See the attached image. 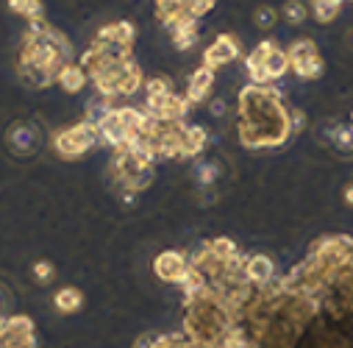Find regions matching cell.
Returning <instances> with one entry per match:
<instances>
[{
	"label": "cell",
	"instance_id": "277c9868",
	"mask_svg": "<svg viewBox=\"0 0 353 348\" xmlns=\"http://www.w3.org/2000/svg\"><path fill=\"white\" fill-rule=\"evenodd\" d=\"M248 75L253 84L264 86L268 81H276V78H284L290 72V56L287 50H281L279 45L273 42H259L250 56H248Z\"/></svg>",
	"mask_w": 353,
	"mask_h": 348
},
{
	"label": "cell",
	"instance_id": "d6a6232c",
	"mask_svg": "<svg viewBox=\"0 0 353 348\" xmlns=\"http://www.w3.org/2000/svg\"><path fill=\"white\" fill-rule=\"evenodd\" d=\"M345 204H347V206H353V184H347V187H345Z\"/></svg>",
	"mask_w": 353,
	"mask_h": 348
},
{
	"label": "cell",
	"instance_id": "30bf717a",
	"mask_svg": "<svg viewBox=\"0 0 353 348\" xmlns=\"http://www.w3.org/2000/svg\"><path fill=\"white\" fill-rule=\"evenodd\" d=\"M234 59H239V42L231 34H220L206 50H203V64L217 70L223 64H231Z\"/></svg>",
	"mask_w": 353,
	"mask_h": 348
},
{
	"label": "cell",
	"instance_id": "7a4b0ae2",
	"mask_svg": "<svg viewBox=\"0 0 353 348\" xmlns=\"http://www.w3.org/2000/svg\"><path fill=\"white\" fill-rule=\"evenodd\" d=\"M72 50L70 42L50 28L42 20H34L31 28L23 37V50H20V78L28 86H48L56 81L59 70L70 61Z\"/></svg>",
	"mask_w": 353,
	"mask_h": 348
},
{
	"label": "cell",
	"instance_id": "ffe728a7",
	"mask_svg": "<svg viewBox=\"0 0 353 348\" xmlns=\"http://www.w3.org/2000/svg\"><path fill=\"white\" fill-rule=\"evenodd\" d=\"M9 9L26 20H42V0H9Z\"/></svg>",
	"mask_w": 353,
	"mask_h": 348
},
{
	"label": "cell",
	"instance_id": "cb8c5ba5",
	"mask_svg": "<svg viewBox=\"0 0 353 348\" xmlns=\"http://www.w3.org/2000/svg\"><path fill=\"white\" fill-rule=\"evenodd\" d=\"M253 23H256L261 31H270V28L279 23V12H276L273 6H259V9L253 12Z\"/></svg>",
	"mask_w": 353,
	"mask_h": 348
},
{
	"label": "cell",
	"instance_id": "1f68e13d",
	"mask_svg": "<svg viewBox=\"0 0 353 348\" xmlns=\"http://www.w3.org/2000/svg\"><path fill=\"white\" fill-rule=\"evenodd\" d=\"M303 123H306L303 112H292V131H301V128H303Z\"/></svg>",
	"mask_w": 353,
	"mask_h": 348
},
{
	"label": "cell",
	"instance_id": "f1b7e54d",
	"mask_svg": "<svg viewBox=\"0 0 353 348\" xmlns=\"http://www.w3.org/2000/svg\"><path fill=\"white\" fill-rule=\"evenodd\" d=\"M34 276H37V282H42V284H48V282H53V276H56V271H53V265L48 262V259H39V262L34 265Z\"/></svg>",
	"mask_w": 353,
	"mask_h": 348
},
{
	"label": "cell",
	"instance_id": "52a82bcc",
	"mask_svg": "<svg viewBox=\"0 0 353 348\" xmlns=\"http://www.w3.org/2000/svg\"><path fill=\"white\" fill-rule=\"evenodd\" d=\"M0 348H37L34 320L26 315L0 318Z\"/></svg>",
	"mask_w": 353,
	"mask_h": 348
},
{
	"label": "cell",
	"instance_id": "603a6c76",
	"mask_svg": "<svg viewBox=\"0 0 353 348\" xmlns=\"http://www.w3.org/2000/svg\"><path fill=\"white\" fill-rule=\"evenodd\" d=\"M331 145L342 153H353V126H336L331 134Z\"/></svg>",
	"mask_w": 353,
	"mask_h": 348
},
{
	"label": "cell",
	"instance_id": "836d02e7",
	"mask_svg": "<svg viewBox=\"0 0 353 348\" xmlns=\"http://www.w3.org/2000/svg\"><path fill=\"white\" fill-rule=\"evenodd\" d=\"M350 120H353V115H350Z\"/></svg>",
	"mask_w": 353,
	"mask_h": 348
},
{
	"label": "cell",
	"instance_id": "44dd1931",
	"mask_svg": "<svg viewBox=\"0 0 353 348\" xmlns=\"http://www.w3.org/2000/svg\"><path fill=\"white\" fill-rule=\"evenodd\" d=\"M281 14H284V20H287L290 26H303L306 17H309V9H306L303 0H287L284 9H281Z\"/></svg>",
	"mask_w": 353,
	"mask_h": 348
},
{
	"label": "cell",
	"instance_id": "4fadbf2b",
	"mask_svg": "<svg viewBox=\"0 0 353 348\" xmlns=\"http://www.w3.org/2000/svg\"><path fill=\"white\" fill-rule=\"evenodd\" d=\"M56 81H59V86H61L64 93L75 95V93H81L83 86H86V81H90V75H86V70H83L81 64H75V61H67V64L59 70Z\"/></svg>",
	"mask_w": 353,
	"mask_h": 348
},
{
	"label": "cell",
	"instance_id": "83f0119b",
	"mask_svg": "<svg viewBox=\"0 0 353 348\" xmlns=\"http://www.w3.org/2000/svg\"><path fill=\"white\" fill-rule=\"evenodd\" d=\"M198 182L203 184V187H209V184H214L217 182V176H220V170H217V164H212V162H206V164H198Z\"/></svg>",
	"mask_w": 353,
	"mask_h": 348
},
{
	"label": "cell",
	"instance_id": "4dcf8cb0",
	"mask_svg": "<svg viewBox=\"0 0 353 348\" xmlns=\"http://www.w3.org/2000/svg\"><path fill=\"white\" fill-rule=\"evenodd\" d=\"M156 337H159V334H142V337L137 340V345H134V348H153Z\"/></svg>",
	"mask_w": 353,
	"mask_h": 348
},
{
	"label": "cell",
	"instance_id": "ac0fdd59",
	"mask_svg": "<svg viewBox=\"0 0 353 348\" xmlns=\"http://www.w3.org/2000/svg\"><path fill=\"white\" fill-rule=\"evenodd\" d=\"M206 145V128L203 126H187L184 128V142H181V156H198Z\"/></svg>",
	"mask_w": 353,
	"mask_h": 348
},
{
	"label": "cell",
	"instance_id": "9c48e42d",
	"mask_svg": "<svg viewBox=\"0 0 353 348\" xmlns=\"http://www.w3.org/2000/svg\"><path fill=\"white\" fill-rule=\"evenodd\" d=\"M6 142H9V148L17 156H34L39 151L42 137H39V128L37 126H31V123H14L9 128V134H6Z\"/></svg>",
	"mask_w": 353,
	"mask_h": 348
},
{
	"label": "cell",
	"instance_id": "5bb4252c",
	"mask_svg": "<svg viewBox=\"0 0 353 348\" xmlns=\"http://www.w3.org/2000/svg\"><path fill=\"white\" fill-rule=\"evenodd\" d=\"M156 14H159V20H161L167 28L179 26V23H184V20H192V17L187 14V0H156Z\"/></svg>",
	"mask_w": 353,
	"mask_h": 348
},
{
	"label": "cell",
	"instance_id": "8fae6325",
	"mask_svg": "<svg viewBox=\"0 0 353 348\" xmlns=\"http://www.w3.org/2000/svg\"><path fill=\"white\" fill-rule=\"evenodd\" d=\"M245 276L253 287H268L276 276V265H273V259L270 256H264V253H256L250 256L248 262H245Z\"/></svg>",
	"mask_w": 353,
	"mask_h": 348
},
{
	"label": "cell",
	"instance_id": "8992f818",
	"mask_svg": "<svg viewBox=\"0 0 353 348\" xmlns=\"http://www.w3.org/2000/svg\"><path fill=\"white\" fill-rule=\"evenodd\" d=\"M290 56V67L295 70V75H301L303 81H314L323 75V59L317 53V45L312 39H295L287 50Z\"/></svg>",
	"mask_w": 353,
	"mask_h": 348
},
{
	"label": "cell",
	"instance_id": "9a60e30c",
	"mask_svg": "<svg viewBox=\"0 0 353 348\" xmlns=\"http://www.w3.org/2000/svg\"><path fill=\"white\" fill-rule=\"evenodd\" d=\"M95 39H109V42H120V45H131V48H134V39H137V28H134L131 23L120 20V23H112V26L101 28Z\"/></svg>",
	"mask_w": 353,
	"mask_h": 348
},
{
	"label": "cell",
	"instance_id": "484cf974",
	"mask_svg": "<svg viewBox=\"0 0 353 348\" xmlns=\"http://www.w3.org/2000/svg\"><path fill=\"white\" fill-rule=\"evenodd\" d=\"M170 93H172V86H170L167 78H150V81L145 84V95H148V98H164V95H170Z\"/></svg>",
	"mask_w": 353,
	"mask_h": 348
},
{
	"label": "cell",
	"instance_id": "3957f363",
	"mask_svg": "<svg viewBox=\"0 0 353 348\" xmlns=\"http://www.w3.org/2000/svg\"><path fill=\"white\" fill-rule=\"evenodd\" d=\"M81 67L92 78L101 98H128L142 86V70L134 59H95L90 50L81 56Z\"/></svg>",
	"mask_w": 353,
	"mask_h": 348
},
{
	"label": "cell",
	"instance_id": "7c38bea8",
	"mask_svg": "<svg viewBox=\"0 0 353 348\" xmlns=\"http://www.w3.org/2000/svg\"><path fill=\"white\" fill-rule=\"evenodd\" d=\"M212 86H214V70L201 64L192 75H190V84H187V104H201L206 101V95L212 93Z\"/></svg>",
	"mask_w": 353,
	"mask_h": 348
},
{
	"label": "cell",
	"instance_id": "d6986e66",
	"mask_svg": "<svg viewBox=\"0 0 353 348\" xmlns=\"http://www.w3.org/2000/svg\"><path fill=\"white\" fill-rule=\"evenodd\" d=\"M342 3H345V0H314V3H312V14H314L317 23H331V20H336Z\"/></svg>",
	"mask_w": 353,
	"mask_h": 348
},
{
	"label": "cell",
	"instance_id": "7402d4cb",
	"mask_svg": "<svg viewBox=\"0 0 353 348\" xmlns=\"http://www.w3.org/2000/svg\"><path fill=\"white\" fill-rule=\"evenodd\" d=\"M206 245L212 248V253H214L217 259H223V262H225V259H231V256H236V253H239L236 242H234V240H228V237H214V240H209Z\"/></svg>",
	"mask_w": 353,
	"mask_h": 348
},
{
	"label": "cell",
	"instance_id": "5b68a950",
	"mask_svg": "<svg viewBox=\"0 0 353 348\" xmlns=\"http://www.w3.org/2000/svg\"><path fill=\"white\" fill-rule=\"evenodd\" d=\"M98 139H101L98 126L90 123V120H83V123H75V126H70V128L56 131L53 148H56V153L64 156V159H78V156H83L86 151H92Z\"/></svg>",
	"mask_w": 353,
	"mask_h": 348
},
{
	"label": "cell",
	"instance_id": "6da1fadb",
	"mask_svg": "<svg viewBox=\"0 0 353 348\" xmlns=\"http://www.w3.org/2000/svg\"><path fill=\"white\" fill-rule=\"evenodd\" d=\"M292 134V109L270 86L250 84L239 93V142L245 148H279Z\"/></svg>",
	"mask_w": 353,
	"mask_h": 348
},
{
	"label": "cell",
	"instance_id": "ba28073f",
	"mask_svg": "<svg viewBox=\"0 0 353 348\" xmlns=\"http://www.w3.org/2000/svg\"><path fill=\"white\" fill-rule=\"evenodd\" d=\"M153 271L161 282H170V284H181L190 273V259L181 253V251H164L156 256L153 262Z\"/></svg>",
	"mask_w": 353,
	"mask_h": 348
},
{
	"label": "cell",
	"instance_id": "4316f807",
	"mask_svg": "<svg viewBox=\"0 0 353 348\" xmlns=\"http://www.w3.org/2000/svg\"><path fill=\"white\" fill-rule=\"evenodd\" d=\"M214 3H217V0H187V14L192 20H201L203 14H209L214 9Z\"/></svg>",
	"mask_w": 353,
	"mask_h": 348
},
{
	"label": "cell",
	"instance_id": "2e32d148",
	"mask_svg": "<svg viewBox=\"0 0 353 348\" xmlns=\"http://www.w3.org/2000/svg\"><path fill=\"white\" fill-rule=\"evenodd\" d=\"M170 34H172V45L175 48H179V50H190L198 42V20H184L179 26H172Z\"/></svg>",
	"mask_w": 353,
	"mask_h": 348
},
{
	"label": "cell",
	"instance_id": "f546056e",
	"mask_svg": "<svg viewBox=\"0 0 353 348\" xmlns=\"http://www.w3.org/2000/svg\"><path fill=\"white\" fill-rule=\"evenodd\" d=\"M209 112H212V117H223V115L228 112V106H225L223 98H214V101L209 104Z\"/></svg>",
	"mask_w": 353,
	"mask_h": 348
},
{
	"label": "cell",
	"instance_id": "d4e9b609",
	"mask_svg": "<svg viewBox=\"0 0 353 348\" xmlns=\"http://www.w3.org/2000/svg\"><path fill=\"white\" fill-rule=\"evenodd\" d=\"M153 348H195V342L187 337H179V334H159Z\"/></svg>",
	"mask_w": 353,
	"mask_h": 348
},
{
	"label": "cell",
	"instance_id": "e0dca14e",
	"mask_svg": "<svg viewBox=\"0 0 353 348\" xmlns=\"http://www.w3.org/2000/svg\"><path fill=\"white\" fill-rule=\"evenodd\" d=\"M81 304H83V293H81L78 287H61V290L53 296V307H56V312H61V315L78 312Z\"/></svg>",
	"mask_w": 353,
	"mask_h": 348
}]
</instances>
